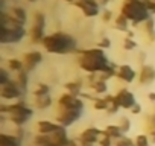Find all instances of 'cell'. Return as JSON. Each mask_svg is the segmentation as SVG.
<instances>
[{
	"mask_svg": "<svg viewBox=\"0 0 155 146\" xmlns=\"http://www.w3.org/2000/svg\"><path fill=\"white\" fill-rule=\"evenodd\" d=\"M29 3H34V2H38V0H28Z\"/></svg>",
	"mask_w": 155,
	"mask_h": 146,
	"instance_id": "cell-47",
	"label": "cell"
},
{
	"mask_svg": "<svg viewBox=\"0 0 155 146\" xmlns=\"http://www.w3.org/2000/svg\"><path fill=\"white\" fill-rule=\"evenodd\" d=\"M147 99H149L150 102H153V104H155V91H150V93H147Z\"/></svg>",
	"mask_w": 155,
	"mask_h": 146,
	"instance_id": "cell-43",
	"label": "cell"
},
{
	"mask_svg": "<svg viewBox=\"0 0 155 146\" xmlns=\"http://www.w3.org/2000/svg\"><path fill=\"white\" fill-rule=\"evenodd\" d=\"M116 78H119L125 84H131L138 78V71H135V68L131 67L129 64H122L117 68V76Z\"/></svg>",
	"mask_w": 155,
	"mask_h": 146,
	"instance_id": "cell-14",
	"label": "cell"
},
{
	"mask_svg": "<svg viewBox=\"0 0 155 146\" xmlns=\"http://www.w3.org/2000/svg\"><path fill=\"white\" fill-rule=\"evenodd\" d=\"M11 79V75H9V70L6 67H0V87H3L6 85Z\"/></svg>",
	"mask_w": 155,
	"mask_h": 146,
	"instance_id": "cell-33",
	"label": "cell"
},
{
	"mask_svg": "<svg viewBox=\"0 0 155 146\" xmlns=\"http://www.w3.org/2000/svg\"><path fill=\"white\" fill-rule=\"evenodd\" d=\"M114 98H116L119 107L123 108V110H131V108L137 104L135 95H134L131 90H128V88H120V90L114 95Z\"/></svg>",
	"mask_w": 155,
	"mask_h": 146,
	"instance_id": "cell-12",
	"label": "cell"
},
{
	"mask_svg": "<svg viewBox=\"0 0 155 146\" xmlns=\"http://www.w3.org/2000/svg\"><path fill=\"white\" fill-rule=\"evenodd\" d=\"M120 128H122V131L125 132V134H128L129 131H131V120L126 117V116H122L120 119H119V123H117Z\"/></svg>",
	"mask_w": 155,
	"mask_h": 146,
	"instance_id": "cell-34",
	"label": "cell"
},
{
	"mask_svg": "<svg viewBox=\"0 0 155 146\" xmlns=\"http://www.w3.org/2000/svg\"><path fill=\"white\" fill-rule=\"evenodd\" d=\"M50 137H52V144L53 146H67L68 141H70V137L67 134V128H64V126L59 131L50 134Z\"/></svg>",
	"mask_w": 155,
	"mask_h": 146,
	"instance_id": "cell-19",
	"label": "cell"
},
{
	"mask_svg": "<svg viewBox=\"0 0 155 146\" xmlns=\"http://www.w3.org/2000/svg\"><path fill=\"white\" fill-rule=\"evenodd\" d=\"M43 47L46 49L47 53L53 55H68V53H76L79 50L76 38L62 31L49 34L43 41Z\"/></svg>",
	"mask_w": 155,
	"mask_h": 146,
	"instance_id": "cell-2",
	"label": "cell"
},
{
	"mask_svg": "<svg viewBox=\"0 0 155 146\" xmlns=\"http://www.w3.org/2000/svg\"><path fill=\"white\" fill-rule=\"evenodd\" d=\"M53 105V98L50 95L47 96H40V98H35V107L37 110H47Z\"/></svg>",
	"mask_w": 155,
	"mask_h": 146,
	"instance_id": "cell-26",
	"label": "cell"
},
{
	"mask_svg": "<svg viewBox=\"0 0 155 146\" xmlns=\"http://www.w3.org/2000/svg\"><path fill=\"white\" fill-rule=\"evenodd\" d=\"M122 47H123L125 50L131 52V50H135V49L138 47V44H137V41H135L134 38H128V37H125L123 41H122Z\"/></svg>",
	"mask_w": 155,
	"mask_h": 146,
	"instance_id": "cell-31",
	"label": "cell"
},
{
	"mask_svg": "<svg viewBox=\"0 0 155 146\" xmlns=\"http://www.w3.org/2000/svg\"><path fill=\"white\" fill-rule=\"evenodd\" d=\"M58 108H74V110H82L85 108L84 99L79 96H73L70 93H62L58 98Z\"/></svg>",
	"mask_w": 155,
	"mask_h": 146,
	"instance_id": "cell-11",
	"label": "cell"
},
{
	"mask_svg": "<svg viewBox=\"0 0 155 146\" xmlns=\"http://www.w3.org/2000/svg\"><path fill=\"white\" fill-rule=\"evenodd\" d=\"M143 32L147 37V41H150V43L155 41V20L152 17L143 23Z\"/></svg>",
	"mask_w": 155,
	"mask_h": 146,
	"instance_id": "cell-24",
	"label": "cell"
},
{
	"mask_svg": "<svg viewBox=\"0 0 155 146\" xmlns=\"http://www.w3.org/2000/svg\"><path fill=\"white\" fill-rule=\"evenodd\" d=\"M105 99H107V102H108V110H107V113H108V114H116V113H119L120 107H119V104H117L114 95H107Z\"/></svg>",
	"mask_w": 155,
	"mask_h": 146,
	"instance_id": "cell-28",
	"label": "cell"
},
{
	"mask_svg": "<svg viewBox=\"0 0 155 146\" xmlns=\"http://www.w3.org/2000/svg\"><path fill=\"white\" fill-rule=\"evenodd\" d=\"M131 22L123 15V14H120L119 12V15L114 18V29L116 31H120V32H123V34H126V32H129L131 31Z\"/></svg>",
	"mask_w": 155,
	"mask_h": 146,
	"instance_id": "cell-20",
	"label": "cell"
},
{
	"mask_svg": "<svg viewBox=\"0 0 155 146\" xmlns=\"http://www.w3.org/2000/svg\"><path fill=\"white\" fill-rule=\"evenodd\" d=\"M146 134L149 135V140H150V144H155V131H147Z\"/></svg>",
	"mask_w": 155,
	"mask_h": 146,
	"instance_id": "cell-42",
	"label": "cell"
},
{
	"mask_svg": "<svg viewBox=\"0 0 155 146\" xmlns=\"http://www.w3.org/2000/svg\"><path fill=\"white\" fill-rule=\"evenodd\" d=\"M0 114L6 116L15 128H25V125L34 117V110L25 101H17L12 104L0 105Z\"/></svg>",
	"mask_w": 155,
	"mask_h": 146,
	"instance_id": "cell-4",
	"label": "cell"
},
{
	"mask_svg": "<svg viewBox=\"0 0 155 146\" xmlns=\"http://www.w3.org/2000/svg\"><path fill=\"white\" fill-rule=\"evenodd\" d=\"M28 34L29 32H28L26 26L15 22L14 18H11L9 14H8V9L2 11V34H0V43L3 46L17 44Z\"/></svg>",
	"mask_w": 155,
	"mask_h": 146,
	"instance_id": "cell-3",
	"label": "cell"
},
{
	"mask_svg": "<svg viewBox=\"0 0 155 146\" xmlns=\"http://www.w3.org/2000/svg\"><path fill=\"white\" fill-rule=\"evenodd\" d=\"M62 126L53 120H49V119H41L37 122V132L38 134H46V135H50L56 131H59Z\"/></svg>",
	"mask_w": 155,
	"mask_h": 146,
	"instance_id": "cell-16",
	"label": "cell"
},
{
	"mask_svg": "<svg viewBox=\"0 0 155 146\" xmlns=\"http://www.w3.org/2000/svg\"><path fill=\"white\" fill-rule=\"evenodd\" d=\"M102 138V129L101 128H96V126H88L85 128L79 137H78V140H79L81 144H87V146H94L99 143V140Z\"/></svg>",
	"mask_w": 155,
	"mask_h": 146,
	"instance_id": "cell-10",
	"label": "cell"
},
{
	"mask_svg": "<svg viewBox=\"0 0 155 146\" xmlns=\"http://www.w3.org/2000/svg\"><path fill=\"white\" fill-rule=\"evenodd\" d=\"M88 88L96 96H107V93H108V82H105V81H94V82L88 84Z\"/></svg>",
	"mask_w": 155,
	"mask_h": 146,
	"instance_id": "cell-22",
	"label": "cell"
},
{
	"mask_svg": "<svg viewBox=\"0 0 155 146\" xmlns=\"http://www.w3.org/2000/svg\"><path fill=\"white\" fill-rule=\"evenodd\" d=\"M79 146H87V144H81V143H79Z\"/></svg>",
	"mask_w": 155,
	"mask_h": 146,
	"instance_id": "cell-48",
	"label": "cell"
},
{
	"mask_svg": "<svg viewBox=\"0 0 155 146\" xmlns=\"http://www.w3.org/2000/svg\"><path fill=\"white\" fill-rule=\"evenodd\" d=\"M146 125H147V131H155V110L146 117Z\"/></svg>",
	"mask_w": 155,
	"mask_h": 146,
	"instance_id": "cell-35",
	"label": "cell"
},
{
	"mask_svg": "<svg viewBox=\"0 0 155 146\" xmlns=\"http://www.w3.org/2000/svg\"><path fill=\"white\" fill-rule=\"evenodd\" d=\"M143 2L146 3V6L150 11V14H155V0H143Z\"/></svg>",
	"mask_w": 155,
	"mask_h": 146,
	"instance_id": "cell-40",
	"label": "cell"
},
{
	"mask_svg": "<svg viewBox=\"0 0 155 146\" xmlns=\"http://www.w3.org/2000/svg\"><path fill=\"white\" fill-rule=\"evenodd\" d=\"M82 81H68L64 84V88H65V93H70L73 96H81L82 93Z\"/></svg>",
	"mask_w": 155,
	"mask_h": 146,
	"instance_id": "cell-23",
	"label": "cell"
},
{
	"mask_svg": "<svg viewBox=\"0 0 155 146\" xmlns=\"http://www.w3.org/2000/svg\"><path fill=\"white\" fill-rule=\"evenodd\" d=\"M62 2H65V3H70V5H76V2H78V0H62Z\"/></svg>",
	"mask_w": 155,
	"mask_h": 146,
	"instance_id": "cell-45",
	"label": "cell"
},
{
	"mask_svg": "<svg viewBox=\"0 0 155 146\" xmlns=\"http://www.w3.org/2000/svg\"><path fill=\"white\" fill-rule=\"evenodd\" d=\"M141 110H143V108H141V105L137 102V104H135V105L129 110V111H131V114H135V116H137V114H140V113H141Z\"/></svg>",
	"mask_w": 155,
	"mask_h": 146,
	"instance_id": "cell-41",
	"label": "cell"
},
{
	"mask_svg": "<svg viewBox=\"0 0 155 146\" xmlns=\"http://www.w3.org/2000/svg\"><path fill=\"white\" fill-rule=\"evenodd\" d=\"M74 6L79 9L82 12V15L87 17V18H94L97 15H102L101 3L97 2V0H78Z\"/></svg>",
	"mask_w": 155,
	"mask_h": 146,
	"instance_id": "cell-9",
	"label": "cell"
},
{
	"mask_svg": "<svg viewBox=\"0 0 155 146\" xmlns=\"http://www.w3.org/2000/svg\"><path fill=\"white\" fill-rule=\"evenodd\" d=\"M126 37H128V38H134V31H129V32H126Z\"/></svg>",
	"mask_w": 155,
	"mask_h": 146,
	"instance_id": "cell-46",
	"label": "cell"
},
{
	"mask_svg": "<svg viewBox=\"0 0 155 146\" xmlns=\"http://www.w3.org/2000/svg\"><path fill=\"white\" fill-rule=\"evenodd\" d=\"M114 146H135V143H134V140H131L129 137H123V138H120V140H117V141H114Z\"/></svg>",
	"mask_w": 155,
	"mask_h": 146,
	"instance_id": "cell-36",
	"label": "cell"
},
{
	"mask_svg": "<svg viewBox=\"0 0 155 146\" xmlns=\"http://www.w3.org/2000/svg\"><path fill=\"white\" fill-rule=\"evenodd\" d=\"M82 116H84V111H82V110H74V108H58L55 122L59 123V125L64 126V128H68V126H71L73 123H76Z\"/></svg>",
	"mask_w": 155,
	"mask_h": 146,
	"instance_id": "cell-7",
	"label": "cell"
},
{
	"mask_svg": "<svg viewBox=\"0 0 155 146\" xmlns=\"http://www.w3.org/2000/svg\"><path fill=\"white\" fill-rule=\"evenodd\" d=\"M97 2L101 3V6H107V5L111 2V0H97Z\"/></svg>",
	"mask_w": 155,
	"mask_h": 146,
	"instance_id": "cell-44",
	"label": "cell"
},
{
	"mask_svg": "<svg viewBox=\"0 0 155 146\" xmlns=\"http://www.w3.org/2000/svg\"><path fill=\"white\" fill-rule=\"evenodd\" d=\"M6 68H8L9 71H17V73H20L21 70H25V62H23V59H20V58H9V59L6 61Z\"/></svg>",
	"mask_w": 155,
	"mask_h": 146,
	"instance_id": "cell-25",
	"label": "cell"
},
{
	"mask_svg": "<svg viewBox=\"0 0 155 146\" xmlns=\"http://www.w3.org/2000/svg\"><path fill=\"white\" fill-rule=\"evenodd\" d=\"M46 25H47V20H46L44 12L35 11L32 14V25H31V29H29V40H31L32 44H43L44 38L47 37Z\"/></svg>",
	"mask_w": 155,
	"mask_h": 146,
	"instance_id": "cell-6",
	"label": "cell"
},
{
	"mask_svg": "<svg viewBox=\"0 0 155 146\" xmlns=\"http://www.w3.org/2000/svg\"><path fill=\"white\" fill-rule=\"evenodd\" d=\"M8 14H9V17L11 18H14L15 22H18V23H21V25H25L26 26V23H28V11L23 8V6H18V5H15V6H11L9 9H8Z\"/></svg>",
	"mask_w": 155,
	"mask_h": 146,
	"instance_id": "cell-17",
	"label": "cell"
},
{
	"mask_svg": "<svg viewBox=\"0 0 155 146\" xmlns=\"http://www.w3.org/2000/svg\"><path fill=\"white\" fill-rule=\"evenodd\" d=\"M93 107H94L96 111H107L108 110V102H107L105 96L104 98H96V101L93 102Z\"/></svg>",
	"mask_w": 155,
	"mask_h": 146,
	"instance_id": "cell-32",
	"label": "cell"
},
{
	"mask_svg": "<svg viewBox=\"0 0 155 146\" xmlns=\"http://www.w3.org/2000/svg\"><path fill=\"white\" fill-rule=\"evenodd\" d=\"M21 143L23 140H20L14 134H8V132L0 134V146H21Z\"/></svg>",
	"mask_w": 155,
	"mask_h": 146,
	"instance_id": "cell-21",
	"label": "cell"
},
{
	"mask_svg": "<svg viewBox=\"0 0 155 146\" xmlns=\"http://www.w3.org/2000/svg\"><path fill=\"white\" fill-rule=\"evenodd\" d=\"M113 18H116V17H114V14H113V11H111V9H105V11L102 12V20H104L105 23L111 22Z\"/></svg>",
	"mask_w": 155,
	"mask_h": 146,
	"instance_id": "cell-39",
	"label": "cell"
},
{
	"mask_svg": "<svg viewBox=\"0 0 155 146\" xmlns=\"http://www.w3.org/2000/svg\"><path fill=\"white\" fill-rule=\"evenodd\" d=\"M134 143L135 146H150V140L147 134H137L134 137Z\"/></svg>",
	"mask_w": 155,
	"mask_h": 146,
	"instance_id": "cell-30",
	"label": "cell"
},
{
	"mask_svg": "<svg viewBox=\"0 0 155 146\" xmlns=\"http://www.w3.org/2000/svg\"><path fill=\"white\" fill-rule=\"evenodd\" d=\"M47 95H50V85L46 84V82L37 84V87L34 88V96L40 98V96H47Z\"/></svg>",
	"mask_w": 155,
	"mask_h": 146,
	"instance_id": "cell-29",
	"label": "cell"
},
{
	"mask_svg": "<svg viewBox=\"0 0 155 146\" xmlns=\"http://www.w3.org/2000/svg\"><path fill=\"white\" fill-rule=\"evenodd\" d=\"M15 82L25 90L28 91V85H29V71L26 70H21L20 73H17V76H15Z\"/></svg>",
	"mask_w": 155,
	"mask_h": 146,
	"instance_id": "cell-27",
	"label": "cell"
},
{
	"mask_svg": "<svg viewBox=\"0 0 155 146\" xmlns=\"http://www.w3.org/2000/svg\"><path fill=\"white\" fill-rule=\"evenodd\" d=\"M97 47L99 49H110L111 47V40H110V37H102L99 41H97Z\"/></svg>",
	"mask_w": 155,
	"mask_h": 146,
	"instance_id": "cell-37",
	"label": "cell"
},
{
	"mask_svg": "<svg viewBox=\"0 0 155 146\" xmlns=\"http://www.w3.org/2000/svg\"><path fill=\"white\" fill-rule=\"evenodd\" d=\"M102 134L107 135V137H110V138H113L114 141H117V140H120V138H123V137L126 135L117 123H110V125H107V126L102 129Z\"/></svg>",
	"mask_w": 155,
	"mask_h": 146,
	"instance_id": "cell-18",
	"label": "cell"
},
{
	"mask_svg": "<svg viewBox=\"0 0 155 146\" xmlns=\"http://www.w3.org/2000/svg\"><path fill=\"white\" fill-rule=\"evenodd\" d=\"M138 82L141 85H150L155 82V67L149 64H141L138 71Z\"/></svg>",
	"mask_w": 155,
	"mask_h": 146,
	"instance_id": "cell-15",
	"label": "cell"
},
{
	"mask_svg": "<svg viewBox=\"0 0 155 146\" xmlns=\"http://www.w3.org/2000/svg\"><path fill=\"white\" fill-rule=\"evenodd\" d=\"M78 58V65L82 71H85L87 75L90 73H101L104 71L113 61H110V58L107 56L104 49H79L76 52Z\"/></svg>",
	"mask_w": 155,
	"mask_h": 146,
	"instance_id": "cell-1",
	"label": "cell"
},
{
	"mask_svg": "<svg viewBox=\"0 0 155 146\" xmlns=\"http://www.w3.org/2000/svg\"><path fill=\"white\" fill-rule=\"evenodd\" d=\"M23 62H25V70L31 73L32 70L37 68V65L43 62V53L40 50H29L23 55Z\"/></svg>",
	"mask_w": 155,
	"mask_h": 146,
	"instance_id": "cell-13",
	"label": "cell"
},
{
	"mask_svg": "<svg viewBox=\"0 0 155 146\" xmlns=\"http://www.w3.org/2000/svg\"><path fill=\"white\" fill-rule=\"evenodd\" d=\"M97 144H99V146H114V140L102 134V138L99 140V143H97Z\"/></svg>",
	"mask_w": 155,
	"mask_h": 146,
	"instance_id": "cell-38",
	"label": "cell"
},
{
	"mask_svg": "<svg viewBox=\"0 0 155 146\" xmlns=\"http://www.w3.org/2000/svg\"><path fill=\"white\" fill-rule=\"evenodd\" d=\"M12 2H14V0H12Z\"/></svg>",
	"mask_w": 155,
	"mask_h": 146,
	"instance_id": "cell-49",
	"label": "cell"
},
{
	"mask_svg": "<svg viewBox=\"0 0 155 146\" xmlns=\"http://www.w3.org/2000/svg\"><path fill=\"white\" fill-rule=\"evenodd\" d=\"M120 14H123L134 28L143 25L150 18V11L143 0H123L120 6Z\"/></svg>",
	"mask_w": 155,
	"mask_h": 146,
	"instance_id": "cell-5",
	"label": "cell"
},
{
	"mask_svg": "<svg viewBox=\"0 0 155 146\" xmlns=\"http://www.w3.org/2000/svg\"><path fill=\"white\" fill-rule=\"evenodd\" d=\"M25 90L14 81H9L6 85L0 87V98H2L3 102H17V101H23V96H25Z\"/></svg>",
	"mask_w": 155,
	"mask_h": 146,
	"instance_id": "cell-8",
	"label": "cell"
}]
</instances>
